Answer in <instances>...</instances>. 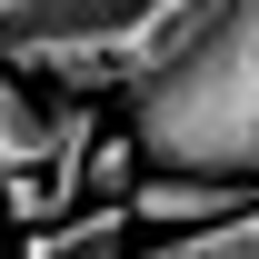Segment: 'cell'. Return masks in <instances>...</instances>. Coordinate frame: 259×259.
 <instances>
[{
  "instance_id": "3",
  "label": "cell",
  "mask_w": 259,
  "mask_h": 259,
  "mask_svg": "<svg viewBox=\"0 0 259 259\" xmlns=\"http://www.w3.org/2000/svg\"><path fill=\"white\" fill-rule=\"evenodd\" d=\"M249 199H259V180H239V169H140V190H130V220L150 229V239H180V229L239 220Z\"/></svg>"
},
{
  "instance_id": "7",
  "label": "cell",
  "mask_w": 259,
  "mask_h": 259,
  "mask_svg": "<svg viewBox=\"0 0 259 259\" xmlns=\"http://www.w3.org/2000/svg\"><path fill=\"white\" fill-rule=\"evenodd\" d=\"M0 209H10L20 229H60L70 220V199L50 190V169H0Z\"/></svg>"
},
{
  "instance_id": "1",
  "label": "cell",
  "mask_w": 259,
  "mask_h": 259,
  "mask_svg": "<svg viewBox=\"0 0 259 259\" xmlns=\"http://www.w3.org/2000/svg\"><path fill=\"white\" fill-rule=\"evenodd\" d=\"M220 20H229V0H30L20 30L0 40V60L40 90L130 100L150 80H169Z\"/></svg>"
},
{
  "instance_id": "6",
  "label": "cell",
  "mask_w": 259,
  "mask_h": 259,
  "mask_svg": "<svg viewBox=\"0 0 259 259\" xmlns=\"http://www.w3.org/2000/svg\"><path fill=\"white\" fill-rule=\"evenodd\" d=\"M140 169H150L140 130H100V150H90V199H130V190H140Z\"/></svg>"
},
{
  "instance_id": "8",
  "label": "cell",
  "mask_w": 259,
  "mask_h": 259,
  "mask_svg": "<svg viewBox=\"0 0 259 259\" xmlns=\"http://www.w3.org/2000/svg\"><path fill=\"white\" fill-rule=\"evenodd\" d=\"M20 10H30V0H0V40H10V30H20Z\"/></svg>"
},
{
  "instance_id": "2",
  "label": "cell",
  "mask_w": 259,
  "mask_h": 259,
  "mask_svg": "<svg viewBox=\"0 0 259 259\" xmlns=\"http://www.w3.org/2000/svg\"><path fill=\"white\" fill-rule=\"evenodd\" d=\"M150 169H239L259 180V0H229V20L190 60L120 100Z\"/></svg>"
},
{
  "instance_id": "4",
  "label": "cell",
  "mask_w": 259,
  "mask_h": 259,
  "mask_svg": "<svg viewBox=\"0 0 259 259\" xmlns=\"http://www.w3.org/2000/svg\"><path fill=\"white\" fill-rule=\"evenodd\" d=\"M130 229H140V220H130V199H80L60 229H30L20 259H120Z\"/></svg>"
},
{
  "instance_id": "5",
  "label": "cell",
  "mask_w": 259,
  "mask_h": 259,
  "mask_svg": "<svg viewBox=\"0 0 259 259\" xmlns=\"http://www.w3.org/2000/svg\"><path fill=\"white\" fill-rule=\"evenodd\" d=\"M50 120H60V90L40 100L20 70L0 60V169H40L50 160Z\"/></svg>"
}]
</instances>
